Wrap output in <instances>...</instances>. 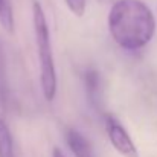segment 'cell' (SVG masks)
Returning a JSON list of instances; mask_svg holds the SVG:
<instances>
[{"label": "cell", "mask_w": 157, "mask_h": 157, "mask_svg": "<svg viewBox=\"0 0 157 157\" xmlns=\"http://www.w3.org/2000/svg\"><path fill=\"white\" fill-rule=\"evenodd\" d=\"M108 32L125 51L144 49L156 34L153 11L142 0H117L108 11Z\"/></svg>", "instance_id": "cell-1"}, {"label": "cell", "mask_w": 157, "mask_h": 157, "mask_svg": "<svg viewBox=\"0 0 157 157\" xmlns=\"http://www.w3.org/2000/svg\"><path fill=\"white\" fill-rule=\"evenodd\" d=\"M0 157H14V142L9 127L0 119Z\"/></svg>", "instance_id": "cell-6"}, {"label": "cell", "mask_w": 157, "mask_h": 157, "mask_svg": "<svg viewBox=\"0 0 157 157\" xmlns=\"http://www.w3.org/2000/svg\"><path fill=\"white\" fill-rule=\"evenodd\" d=\"M64 3L69 8V11L76 17H82L87 8V0H64Z\"/></svg>", "instance_id": "cell-8"}, {"label": "cell", "mask_w": 157, "mask_h": 157, "mask_svg": "<svg viewBox=\"0 0 157 157\" xmlns=\"http://www.w3.org/2000/svg\"><path fill=\"white\" fill-rule=\"evenodd\" d=\"M0 23H2V26L8 32H12V29H14V18H12L11 6H3L0 3Z\"/></svg>", "instance_id": "cell-7"}, {"label": "cell", "mask_w": 157, "mask_h": 157, "mask_svg": "<svg viewBox=\"0 0 157 157\" xmlns=\"http://www.w3.org/2000/svg\"><path fill=\"white\" fill-rule=\"evenodd\" d=\"M52 157H64V154H63V153L59 151V148H53Z\"/></svg>", "instance_id": "cell-9"}, {"label": "cell", "mask_w": 157, "mask_h": 157, "mask_svg": "<svg viewBox=\"0 0 157 157\" xmlns=\"http://www.w3.org/2000/svg\"><path fill=\"white\" fill-rule=\"evenodd\" d=\"M105 131L110 144L122 157H139L137 148L127 128L111 114L105 117Z\"/></svg>", "instance_id": "cell-3"}, {"label": "cell", "mask_w": 157, "mask_h": 157, "mask_svg": "<svg viewBox=\"0 0 157 157\" xmlns=\"http://www.w3.org/2000/svg\"><path fill=\"white\" fill-rule=\"evenodd\" d=\"M66 144L75 157H96L90 140L75 128L66 130Z\"/></svg>", "instance_id": "cell-5"}, {"label": "cell", "mask_w": 157, "mask_h": 157, "mask_svg": "<svg viewBox=\"0 0 157 157\" xmlns=\"http://www.w3.org/2000/svg\"><path fill=\"white\" fill-rule=\"evenodd\" d=\"M32 25H34L37 52H38V59H40L41 92H43L44 99L51 102L56 96L58 79H56V67H55V58H53L52 52L49 26H48V20L44 15V9L40 5V2L32 3Z\"/></svg>", "instance_id": "cell-2"}, {"label": "cell", "mask_w": 157, "mask_h": 157, "mask_svg": "<svg viewBox=\"0 0 157 157\" xmlns=\"http://www.w3.org/2000/svg\"><path fill=\"white\" fill-rule=\"evenodd\" d=\"M84 87L89 102L95 108H99L104 99V87H102V78L101 73L96 69H89L84 72Z\"/></svg>", "instance_id": "cell-4"}, {"label": "cell", "mask_w": 157, "mask_h": 157, "mask_svg": "<svg viewBox=\"0 0 157 157\" xmlns=\"http://www.w3.org/2000/svg\"><path fill=\"white\" fill-rule=\"evenodd\" d=\"M0 3H2L3 6H9V3H8V0H0Z\"/></svg>", "instance_id": "cell-10"}]
</instances>
